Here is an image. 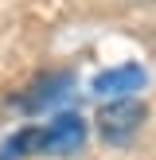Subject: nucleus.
<instances>
[{"label": "nucleus", "mask_w": 156, "mask_h": 160, "mask_svg": "<svg viewBox=\"0 0 156 160\" xmlns=\"http://www.w3.org/2000/svg\"><path fill=\"white\" fill-rule=\"evenodd\" d=\"M82 141H86L82 117H78V113H59V117L43 129V152L51 148V152H59V156H70V152L82 148Z\"/></svg>", "instance_id": "f03ea898"}, {"label": "nucleus", "mask_w": 156, "mask_h": 160, "mask_svg": "<svg viewBox=\"0 0 156 160\" xmlns=\"http://www.w3.org/2000/svg\"><path fill=\"white\" fill-rule=\"evenodd\" d=\"M66 86H70V74H51L47 82L35 86V94H27L23 106L27 109H43V106H51V102H59L62 94H66Z\"/></svg>", "instance_id": "20e7f679"}, {"label": "nucleus", "mask_w": 156, "mask_h": 160, "mask_svg": "<svg viewBox=\"0 0 156 160\" xmlns=\"http://www.w3.org/2000/svg\"><path fill=\"white\" fill-rule=\"evenodd\" d=\"M144 117H148V109H144V102H137V98H117V102H109V106H101L98 109V129H101V137L105 141H129L133 133L144 125Z\"/></svg>", "instance_id": "f257e3e1"}, {"label": "nucleus", "mask_w": 156, "mask_h": 160, "mask_svg": "<svg viewBox=\"0 0 156 160\" xmlns=\"http://www.w3.org/2000/svg\"><path fill=\"white\" fill-rule=\"evenodd\" d=\"M144 86V70L133 67V62H125V67H113V70H101L98 78H94V94H101V98H129L133 90H140Z\"/></svg>", "instance_id": "7ed1b4c3"}, {"label": "nucleus", "mask_w": 156, "mask_h": 160, "mask_svg": "<svg viewBox=\"0 0 156 160\" xmlns=\"http://www.w3.org/2000/svg\"><path fill=\"white\" fill-rule=\"evenodd\" d=\"M27 148H43V129H23L20 137H12L0 148V160H20L27 156Z\"/></svg>", "instance_id": "39448f33"}]
</instances>
